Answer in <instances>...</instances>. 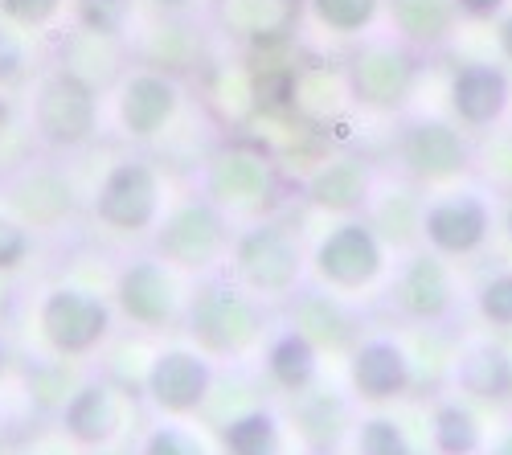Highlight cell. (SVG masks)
<instances>
[{
    "instance_id": "obj_1",
    "label": "cell",
    "mask_w": 512,
    "mask_h": 455,
    "mask_svg": "<svg viewBox=\"0 0 512 455\" xmlns=\"http://www.w3.org/2000/svg\"><path fill=\"white\" fill-rule=\"evenodd\" d=\"M508 103H512V82L492 62L459 66V74L451 78V107L467 128H488L508 111Z\"/></svg>"
},
{
    "instance_id": "obj_2",
    "label": "cell",
    "mask_w": 512,
    "mask_h": 455,
    "mask_svg": "<svg viewBox=\"0 0 512 455\" xmlns=\"http://www.w3.org/2000/svg\"><path fill=\"white\" fill-rule=\"evenodd\" d=\"M488 205L480 197H447L426 214V238L447 255H472L488 238Z\"/></svg>"
},
{
    "instance_id": "obj_3",
    "label": "cell",
    "mask_w": 512,
    "mask_h": 455,
    "mask_svg": "<svg viewBox=\"0 0 512 455\" xmlns=\"http://www.w3.org/2000/svg\"><path fill=\"white\" fill-rule=\"evenodd\" d=\"M402 156L418 177H455L467 169V144L447 123H414L402 140Z\"/></svg>"
},
{
    "instance_id": "obj_4",
    "label": "cell",
    "mask_w": 512,
    "mask_h": 455,
    "mask_svg": "<svg viewBox=\"0 0 512 455\" xmlns=\"http://www.w3.org/2000/svg\"><path fill=\"white\" fill-rule=\"evenodd\" d=\"M324 271L340 283H361L377 271L381 255H377V242L361 230V226H349V230H340L328 246H324Z\"/></svg>"
},
{
    "instance_id": "obj_5",
    "label": "cell",
    "mask_w": 512,
    "mask_h": 455,
    "mask_svg": "<svg viewBox=\"0 0 512 455\" xmlns=\"http://www.w3.org/2000/svg\"><path fill=\"white\" fill-rule=\"evenodd\" d=\"M357 386L369 398H394L406 386V361H402V353L394 345H386V341L365 345L361 357H357Z\"/></svg>"
},
{
    "instance_id": "obj_6",
    "label": "cell",
    "mask_w": 512,
    "mask_h": 455,
    "mask_svg": "<svg viewBox=\"0 0 512 455\" xmlns=\"http://www.w3.org/2000/svg\"><path fill=\"white\" fill-rule=\"evenodd\" d=\"M463 386L476 398H488V402L512 398V361H508V353L492 349V345L476 349L463 361Z\"/></svg>"
},
{
    "instance_id": "obj_7",
    "label": "cell",
    "mask_w": 512,
    "mask_h": 455,
    "mask_svg": "<svg viewBox=\"0 0 512 455\" xmlns=\"http://www.w3.org/2000/svg\"><path fill=\"white\" fill-rule=\"evenodd\" d=\"M402 292H406L410 312H418V316H439V312L447 308V300H451L447 275H443V267H439L435 259H418V263L410 267V275H406Z\"/></svg>"
},
{
    "instance_id": "obj_8",
    "label": "cell",
    "mask_w": 512,
    "mask_h": 455,
    "mask_svg": "<svg viewBox=\"0 0 512 455\" xmlns=\"http://www.w3.org/2000/svg\"><path fill=\"white\" fill-rule=\"evenodd\" d=\"M435 439L447 455H472L480 447V427L472 419V410H463L459 402L439 410V423H435Z\"/></svg>"
},
{
    "instance_id": "obj_9",
    "label": "cell",
    "mask_w": 512,
    "mask_h": 455,
    "mask_svg": "<svg viewBox=\"0 0 512 455\" xmlns=\"http://www.w3.org/2000/svg\"><path fill=\"white\" fill-rule=\"evenodd\" d=\"M316 13H320L332 29L353 33V29H361V25L373 21L377 0H316Z\"/></svg>"
},
{
    "instance_id": "obj_10",
    "label": "cell",
    "mask_w": 512,
    "mask_h": 455,
    "mask_svg": "<svg viewBox=\"0 0 512 455\" xmlns=\"http://www.w3.org/2000/svg\"><path fill=\"white\" fill-rule=\"evenodd\" d=\"M480 312L488 324L512 328V271H504L480 287Z\"/></svg>"
},
{
    "instance_id": "obj_11",
    "label": "cell",
    "mask_w": 512,
    "mask_h": 455,
    "mask_svg": "<svg viewBox=\"0 0 512 455\" xmlns=\"http://www.w3.org/2000/svg\"><path fill=\"white\" fill-rule=\"evenodd\" d=\"M164 111H168V91L156 87V82H136V91L127 95V119L136 128H152Z\"/></svg>"
},
{
    "instance_id": "obj_12",
    "label": "cell",
    "mask_w": 512,
    "mask_h": 455,
    "mask_svg": "<svg viewBox=\"0 0 512 455\" xmlns=\"http://www.w3.org/2000/svg\"><path fill=\"white\" fill-rule=\"evenodd\" d=\"M275 361H279V374H283L287 382L308 378V369H312V353H308L304 341H283L279 353H275Z\"/></svg>"
},
{
    "instance_id": "obj_13",
    "label": "cell",
    "mask_w": 512,
    "mask_h": 455,
    "mask_svg": "<svg viewBox=\"0 0 512 455\" xmlns=\"http://www.w3.org/2000/svg\"><path fill=\"white\" fill-rule=\"evenodd\" d=\"M365 451H369V455H410V451H406V439L394 431V423H369Z\"/></svg>"
},
{
    "instance_id": "obj_14",
    "label": "cell",
    "mask_w": 512,
    "mask_h": 455,
    "mask_svg": "<svg viewBox=\"0 0 512 455\" xmlns=\"http://www.w3.org/2000/svg\"><path fill=\"white\" fill-rule=\"evenodd\" d=\"M451 5L463 13V17H472V21H492L508 9V0H451Z\"/></svg>"
},
{
    "instance_id": "obj_15",
    "label": "cell",
    "mask_w": 512,
    "mask_h": 455,
    "mask_svg": "<svg viewBox=\"0 0 512 455\" xmlns=\"http://www.w3.org/2000/svg\"><path fill=\"white\" fill-rule=\"evenodd\" d=\"M5 9L21 21H33V17H46L54 9V0H5Z\"/></svg>"
},
{
    "instance_id": "obj_16",
    "label": "cell",
    "mask_w": 512,
    "mask_h": 455,
    "mask_svg": "<svg viewBox=\"0 0 512 455\" xmlns=\"http://www.w3.org/2000/svg\"><path fill=\"white\" fill-rule=\"evenodd\" d=\"M496 41H500V54L512 62V9L500 13V29H496Z\"/></svg>"
},
{
    "instance_id": "obj_17",
    "label": "cell",
    "mask_w": 512,
    "mask_h": 455,
    "mask_svg": "<svg viewBox=\"0 0 512 455\" xmlns=\"http://www.w3.org/2000/svg\"><path fill=\"white\" fill-rule=\"evenodd\" d=\"M13 66H17V50H13V41L0 37V74H13Z\"/></svg>"
},
{
    "instance_id": "obj_18",
    "label": "cell",
    "mask_w": 512,
    "mask_h": 455,
    "mask_svg": "<svg viewBox=\"0 0 512 455\" xmlns=\"http://www.w3.org/2000/svg\"><path fill=\"white\" fill-rule=\"evenodd\" d=\"M496 455H512V431L500 439V447H496Z\"/></svg>"
},
{
    "instance_id": "obj_19",
    "label": "cell",
    "mask_w": 512,
    "mask_h": 455,
    "mask_svg": "<svg viewBox=\"0 0 512 455\" xmlns=\"http://www.w3.org/2000/svg\"><path fill=\"white\" fill-rule=\"evenodd\" d=\"M504 226H508V238H512V205H508V218H504Z\"/></svg>"
},
{
    "instance_id": "obj_20",
    "label": "cell",
    "mask_w": 512,
    "mask_h": 455,
    "mask_svg": "<svg viewBox=\"0 0 512 455\" xmlns=\"http://www.w3.org/2000/svg\"><path fill=\"white\" fill-rule=\"evenodd\" d=\"M0 128H5V107H0Z\"/></svg>"
}]
</instances>
